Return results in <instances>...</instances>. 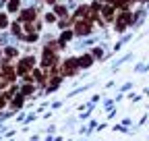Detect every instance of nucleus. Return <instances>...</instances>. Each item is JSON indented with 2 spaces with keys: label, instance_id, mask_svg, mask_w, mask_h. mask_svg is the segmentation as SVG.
Instances as JSON below:
<instances>
[{
  "label": "nucleus",
  "instance_id": "nucleus-4",
  "mask_svg": "<svg viewBox=\"0 0 149 141\" xmlns=\"http://www.w3.org/2000/svg\"><path fill=\"white\" fill-rule=\"evenodd\" d=\"M6 25V17H0V27H4Z\"/></svg>",
  "mask_w": 149,
  "mask_h": 141
},
{
  "label": "nucleus",
  "instance_id": "nucleus-3",
  "mask_svg": "<svg viewBox=\"0 0 149 141\" xmlns=\"http://www.w3.org/2000/svg\"><path fill=\"white\" fill-rule=\"evenodd\" d=\"M79 64H81V66H87V64H91V56H85V58H81V60H79Z\"/></svg>",
  "mask_w": 149,
  "mask_h": 141
},
{
  "label": "nucleus",
  "instance_id": "nucleus-1",
  "mask_svg": "<svg viewBox=\"0 0 149 141\" xmlns=\"http://www.w3.org/2000/svg\"><path fill=\"white\" fill-rule=\"evenodd\" d=\"M130 21H133V19H130V13H122V15L118 17V21H116V29H118V31H122Z\"/></svg>",
  "mask_w": 149,
  "mask_h": 141
},
{
  "label": "nucleus",
  "instance_id": "nucleus-2",
  "mask_svg": "<svg viewBox=\"0 0 149 141\" xmlns=\"http://www.w3.org/2000/svg\"><path fill=\"white\" fill-rule=\"evenodd\" d=\"M89 31H91V25H89V21H85V23H83V21H81V23H77V33H81V35L85 33V35H87Z\"/></svg>",
  "mask_w": 149,
  "mask_h": 141
}]
</instances>
